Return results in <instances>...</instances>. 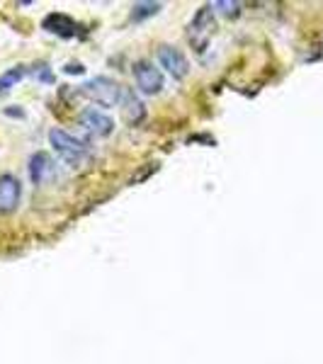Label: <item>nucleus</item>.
Here are the masks:
<instances>
[{"instance_id":"nucleus-8","label":"nucleus","mask_w":323,"mask_h":364,"mask_svg":"<svg viewBox=\"0 0 323 364\" xmlns=\"http://www.w3.org/2000/svg\"><path fill=\"white\" fill-rule=\"evenodd\" d=\"M122 105H125V117H127V122L129 124H139L141 119L146 117V107H144V102L134 95L132 90H125L122 92Z\"/></svg>"},{"instance_id":"nucleus-13","label":"nucleus","mask_w":323,"mask_h":364,"mask_svg":"<svg viewBox=\"0 0 323 364\" xmlns=\"http://www.w3.org/2000/svg\"><path fill=\"white\" fill-rule=\"evenodd\" d=\"M66 73H83V66H78V63H70V66H66Z\"/></svg>"},{"instance_id":"nucleus-4","label":"nucleus","mask_w":323,"mask_h":364,"mask_svg":"<svg viewBox=\"0 0 323 364\" xmlns=\"http://www.w3.org/2000/svg\"><path fill=\"white\" fill-rule=\"evenodd\" d=\"M22 187L15 175H0V214H10L20 204Z\"/></svg>"},{"instance_id":"nucleus-12","label":"nucleus","mask_w":323,"mask_h":364,"mask_svg":"<svg viewBox=\"0 0 323 364\" xmlns=\"http://www.w3.org/2000/svg\"><path fill=\"white\" fill-rule=\"evenodd\" d=\"M214 8H224V10H221L224 15H238V8H240V5H238V3H216Z\"/></svg>"},{"instance_id":"nucleus-6","label":"nucleus","mask_w":323,"mask_h":364,"mask_svg":"<svg viewBox=\"0 0 323 364\" xmlns=\"http://www.w3.org/2000/svg\"><path fill=\"white\" fill-rule=\"evenodd\" d=\"M80 124H83L92 136H107V134H112V129H115V122L95 107H88L85 112L80 114Z\"/></svg>"},{"instance_id":"nucleus-9","label":"nucleus","mask_w":323,"mask_h":364,"mask_svg":"<svg viewBox=\"0 0 323 364\" xmlns=\"http://www.w3.org/2000/svg\"><path fill=\"white\" fill-rule=\"evenodd\" d=\"M211 27H214V17H211V8H202V10L197 13L195 22L190 25V39H192V37L197 39V34L207 37Z\"/></svg>"},{"instance_id":"nucleus-2","label":"nucleus","mask_w":323,"mask_h":364,"mask_svg":"<svg viewBox=\"0 0 323 364\" xmlns=\"http://www.w3.org/2000/svg\"><path fill=\"white\" fill-rule=\"evenodd\" d=\"M80 92L90 100V102L100 105V107H115L122 102V87L110 78H92L80 87Z\"/></svg>"},{"instance_id":"nucleus-1","label":"nucleus","mask_w":323,"mask_h":364,"mask_svg":"<svg viewBox=\"0 0 323 364\" xmlns=\"http://www.w3.org/2000/svg\"><path fill=\"white\" fill-rule=\"evenodd\" d=\"M49 141H51V146H54L56 156L63 158L68 166H80V163L85 161L88 146L80 139H75V136H70V134H66L63 129H51V132H49Z\"/></svg>"},{"instance_id":"nucleus-7","label":"nucleus","mask_w":323,"mask_h":364,"mask_svg":"<svg viewBox=\"0 0 323 364\" xmlns=\"http://www.w3.org/2000/svg\"><path fill=\"white\" fill-rule=\"evenodd\" d=\"M29 178L34 185H44L54 178V161L46 154H34L29 158Z\"/></svg>"},{"instance_id":"nucleus-3","label":"nucleus","mask_w":323,"mask_h":364,"mask_svg":"<svg viewBox=\"0 0 323 364\" xmlns=\"http://www.w3.org/2000/svg\"><path fill=\"white\" fill-rule=\"evenodd\" d=\"M134 78H137V85L144 95H158L163 90V73L161 68H156L154 63L149 61H139L134 66Z\"/></svg>"},{"instance_id":"nucleus-5","label":"nucleus","mask_w":323,"mask_h":364,"mask_svg":"<svg viewBox=\"0 0 323 364\" xmlns=\"http://www.w3.org/2000/svg\"><path fill=\"white\" fill-rule=\"evenodd\" d=\"M158 61H161V66L178 80H183L187 75V70H190L187 58L180 54L178 49H173V46H161V49H158Z\"/></svg>"},{"instance_id":"nucleus-11","label":"nucleus","mask_w":323,"mask_h":364,"mask_svg":"<svg viewBox=\"0 0 323 364\" xmlns=\"http://www.w3.org/2000/svg\"><path fill=\"white\" fill-rule=\"evenodd\" d=\"M25 78V70L22 68H13V70H8L5 75H0V92H5V90H10L15 83H20V80Z\"/></svg>"},{"instance_id":"nucleus-10","label":"nucleus","mask_w":323,"mask_h":364,"mask_svg":"<svg viewBox=\"0 0 323 364\" xmlns=\"http://www.w3.org/2000/svg\"><path fill=\"white\" fill-rule=\"evenodd\" d=\"M158 10H161V5H158V3H137L132 8V20L141 22V20H146V17L156 15Z\"/></svg>"}]
</instances>
